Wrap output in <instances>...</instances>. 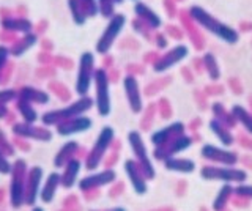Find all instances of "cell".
<instances>
[{
	"label": "cell",
	"instance_id": "1",
	"mask_svg": "<svg viewBox=\"0 0 252 211\" xmlns=\"http://www.w3.org/2000/svg\"><path fill=\"white\" fill-rule=\"evenodd\" d=\"M189 16L192 18L202 29L207 30L208 33L215 35L219 40H222L227 44H236L240 41V33L238 30H235L225 22L219 21L216 16H213L210 11H207L200 5H192L189 8Z\"/></svg>",
	"mask_w": 252,
	"mask_h": 211
},
{
	"label": "cell",
	"instance_id": "2",
	"mask_svg": "<svg viewBox=\"0 0 252 211\" xmlns=\"http://www.w3.org/2000/svg\"><path fill=\"white\" fill-rule=\"evenodd\" d=\"M94 101L87 95V96H81L74 103H71L66 107L62 109H54V111H47L41 115V121L44 126H57L59 123L66 121L71 119H76L79 115H84L85 112H89L90 109L93 107Z\"/></svg>",
	"mask_w": 252,
	"mask_h": 211
},
{
	"label": "cell",
	"instance_id": "3",
	"mask_svg": "<svg viewBox=\"0 0 252 211\" xmlns=\"http://www.w3.org/2000/svg\"><path fill=\"white\" fill-rule=\"evenodd\" d=\"M27 162L18 159L13 164L11 183H10V202L13 208H21L26 203V181H27Z\"/></svg>",
	"mask_w": 252,
	"mask_h": 211
},
{
	"label": "cell",
	"instance_id": "4",
	"mask_svg": "<svg viewBox=\"0 0 252 211\" xmlns=\"http://www.w3.org/2000/svg\"><path fill=\"white\" fill-rule=\"evenodd\" d=\"M126 26V16L123 13H115L112 18L109 19L107 26L102 30L101 36L98 38L96 46H94V51H96L99 56H104L110 49H112L114 43L117 41V38L120 36L123 32V29Z\"/></svg>",
	"mask_w": 252,
	"mask_h": 211
},
{
	"label": "cell",
	"instance_id": "5",
	"mask_svg": "<svg viewBox=\"0 0 252 211\" xmlns=\"http://www.w3.org/2000/svg\"><path fill=\"white\" fill-rule=\"evenodd\" d=\"M93 84H94V104H96V111L101 117H107L110 111H112V104H110V82L106 69L102 68L94 69Z\"/></svg>",
	"mask_w": 252,
	"mask_h": 211
},
{
	"label": "cell",
	"instance_id": "6",
	"mask_svg": "<svg viewBox=\"0 0 252 211\" xmlns=\"http://www.w3.org/2000/svg\"><path fill=\"white\" fill-rule=\"evenodd\" d=\"M114 136H115V132H114L112 126H102L96 140H94L93 148L90 150L89 156H87V159H85L87 170H94L99 167V164H101L102 158L106 156V151L109 150L110 144L114 142Z\"/></svg>",
	"mask_w": 252,
	"mask_h": 211
},
{
	"label": "cell",
	"instance_id": "7",
	"mask_svg": "<svg viewBox=\"0 0 252 211\" xmlns=\"http://www.w3.org/2000/svg\"><path fill=\"white\" fill-rule=\"evenodd\" d=\"M94 76V56L92 52L85 51L81 54L79 59V68L76 76V93L79 96H87V93L90 90V85L93 82Z\"/></svg>",
	"mask_w": 252,
	"mask_h": 211
},
{
	"label": "cell",
	"instance_id": "8",
	"mask_svg": "<svg viewBox=\"0 0 252 211\" xmlns=\"http://www.w3.org/2000/svg\"><path fill=\"white\" fill-rule=\"evenodd\" d=\"M200 175L205 180H218L224 183H243L246 181L248 174L243 169L227 167H216V166H205L200 170Z\"/></svg>",
	"mask_w": 252,
	"mask_h": 211
},
{
	"label": "cell",
	"instance_id": "9",
	"mask_svg": "<svg viewBox=\"0 0 252 211\" xmlns=\"http://www.w3.org/2000/svg\"><path fill=\"white\" fill-rule=\"evenodd\" d=\"M128 140H129V145H131V150L134 153V156L137 158V162L144 172V175H147V178H153L155 177V169H153V164L148 158V151H147V147L144 144V139L139 134L137 131H131L128 134Z\"/></svg>",
	"mask_w": 252,
	"mask_h": 211
},
{
	"label": "cell",
	"instance_id": "10",
	"mask_svg": "<svg viewBox=\"0 0 252 211\" xmlns=\"http://www.w3.org/2000/svg\"><path fill=\"white\" fill-rule=\"evenodd\" d=\"M189 56V48L186 44H177L173 46L170 51H167L164 56L155 63V73H165L170 68L178 65L180 61H183Z\"/></svg>",
	"mask_w": 252,
	"mask_h": 211
},
{
	"label": "cell",
	"instance_id": "11",
	"mask_svg": "<svg viewBox=\"0 0 252 211\" xmlns=\"http://www.w3.org/2000/svg\"><path fill=\"white\" fill-rule=\"evenodd\" d=\"M200 154L205 159L218 162V164H224V166H235V164L238 162V154L235 151L225 150V148H219L211 144H205L200 150Z\"/></svg>",
	"mask_w": 252,
	"mask_h": 211
},
{
	"label": "cell",
	"instance_id": "12",
	"mask_svg": "<svg viewBox=\"0 0 252 211\" xmlns=\"http://www.w3.org/2000/svg\"><path fill=\"white\" fill-rule=\"evenodd\" d=\"M13 134L18 137H24V139H33V140H41V142H49L52 139V132L47 128H39V126H33L30 123H14L13 124Z\"/></svg>",
	"mask_w": 252,
	"mask_h": 211
},
{
	"label": "cell",
	"instance_id": "13",
	"mask_svg": "<svg viewBox=\"0 0 252 211\" xmlns=\"http://www.w3.org/2000/svg\"><path fill=\"white\" fill-rule=\"evenodd\" d=\"M92 126H93L92 119H89V117H85V115H79V117H76V119L59 123L57 124V134L63 136V137H68V136H73V134H79V132L89 131Z\"/></svg>",
	"mask_w": 252,
	"mask_h": 211
},
{
	"label": "cell",
	"instance_id": "14",
	"mask_svg": "<svg viewBox=\"0 0 252 211\" xmlns=\"http://www.w3.org/2000/svg\"><path fill=\"white\" fill-rule=\"evenodd\" d=\"M43 180V169L39 166H35L29 170L27 181H26V205L33 207L39 194V186Z\"/></svg>",
	"mask_w": 252,
	"mask_h": 211
},
{
	"label": "cell",
	"instance_id": "15",
	"mask_svg": "<svg viewBox=\"0 0 252 211\" xmlns=\"http://www.w3.org/2000/svg\"><path fill=\"white\" fill-rule=\"evenodd\" d=\"M123 87L126 93V99H128L129 109L134 114L142 112L144 109V103H142V96H140V89H139V82L134 76H126L123 79Z\"/></svg>",
	"mask_w": 252,
	"mask_h": 211
},
{
	"label": "cell",
	"instance_id": "16",
	"mask_svg": "<svg viewBox=\"0 0 252 211\" xmlns=\"http://www.w3.org/2000/svg\"><path fill=\"white\" fill-rule=\"evenodd\" d=\"M185 134V124L180 123V121H175L169 124V126H165L159 131H156L152 134V142L156 145V147H164L167 145L169 142H172L173 139H177L180 136Z\"/></svg>",
	"mask_w": 252,
	"mask_h": 211
},
{
	"label": "cell",
	"instance_id": "17",
	"mask_svg": "<svg viewBox=\"0 0 252 211\" xmlns=\"http://www.w3.org/2000/svg\"><path fill=\"white\" fill-rule=\"evenodd\" d=\"M192 145V139L183 134V136H180L177 139H173L172 142H169L167 145H164V147H159V150H156L155 156H156V159H169L172 158L175 153H180V151H185L188 150L189 147Z\"/></svg>",
	"mask_w": 252,
	"mask_h": 211
},
{
	"label": "cell",
	"instance_id": "18",
	"mask_svg": "<svg viewBox=\"0 0 252 211\" xmlns=\"http://www.w3.org/2000/svg\"><path fill=\"white\" fill-rule=\"evenodd\" d=\"M117 178V174L114 170H102L99 174H94V175H90V177H85L82 178L81 181H79V187H81V191H90V189H96V187H101L104 184H109L115 181Z\"/></svg>",
	"mask_w": 252,
	"mask_h": 211
},
{
	"label": "cell",
	"instance_id": "19",
	"mask_svg": "<svg viewBox=\"0 0 252 211\" xmlns=\"http://www.w3.org/2000/svg\"><path fill=\"white\" fill-rule=\"evenodd\" d=\"M134 13H136V16L140 18V21H144L150 29L156 30V29H159L162 26L161 16L155 10L150 8L147 3L136 2V5H134Z\"/></svg>",
	"mask_w": 252,
	"mask_h": 211
},
{
	"label": "cell",
	"instance_id": "20",
	"mask_svg": "<svg viewBox=\"0 0 252 211\" xmlns=\"http://www.w3.org/2000/svg\"><path fill=\"white\" fill-rule=\"evenodd\" d=\"M125 170H126V174H128V177L131 180L134 191H136L139 195H142L147 191V183H145L144 177H142V175H144L142 169H139V166L134 161L128 159L125 162Z\"/></svg>",
	"mask_w": 252,
	"mask_h": 211
},
{
	"label": "cell",
	"instance_id": "21",
	"mask_svg": "<svg viewBox=\"0 0 252 211\" xmlns=\"http://www.w3.org/2000/svg\"><path fill=\"white\" fill-rule=\"evenodd\" d=\"M0 24L8 32H19L24 35L32 33V30H33V24L27 18H5Z\"/></svg>",
	"mask_w": 252,
	"mask_h": 211
},
{
	"label": "cell",
	"instance_id": "22",
	"mask_svg": "<svg viewBox=\"0 0 252 211\" xmlns=\"http://www.w3.org/2000/svg\"><path fill=\"white\" fill-rule=\"evenodd\" d=\"M60 183H62V175H59L57 172H52V174H49L41 192H39V197H41V200L44 203H51L54 200L55 192H57V187L60 186Z\"/></svg>",
	"mask_w": 252,
	"mask_h": 211
},
{
	"label": "cell",
	"instance_id": "23",
	"mask_svg": "<svg viewBox=\"0 0 252 211\" xmlns=\"http://www.w3.org/2000/svg\"><path fill=\"white\" fill-rule=\"evenodd\" d=\"M81 161L79 159H71L66 166H65V170H63L62 174V186L66 187V189H69V187H73L76 184V180H77V175L79 172H81Z\"/></svg>",
	"mask_w": 252,
	"mask_h": 211
},
{
	"label": "cell",
	"instance_id": "24",
	"mask_svg": "<svg viewBox=\"0 0 252 211\" xmlns=\"http://www.w3.org/2000/svg\"><path fill=\"white\" fill-rule=\"evenodd\" d=\"M77 142L76 140H69V142L66 144H63V147L59 150V153L55 154V158H54V166L55 167H63V166H66V164L71 161V159H74V154L77 151Z\"/></svg>",
	"mask_w": 252,
	"mask_h": 211
},
{
	"label": "cell",
	"instance_id": "25",
	"mask_svg": "<svg viewBox=\"0 0 252 211\" xmlns=\"http://www.w3.org/2000/svg\"><path fill=\"white\" fill-rule=\"evenodd\" d=\"M210 129L213 131V134L218 137V140L224 147H232L233 145V142H235L233 134L230 132V129H228V126H225L224 123H220L218 119H213L210 121Z\"/></svg>",
	"mask_w": 252,
	"mask_h": 211
},
{
	"label": "cell",
	"instance_id": "26",
	"mask_svg": "<svg viewBox=\"0 0 252 211\" xmlns=\"http://www.w3.org/2000/svg\"><path fill=\"white\" fill-rule=\"evenodd\" d=\"M19 98L29 101L32 104H47L51 99L46 91L35 87H22L19 90Z\"/></svg>",
	"mask_w": 252,
	"mask_h": 211
},
{
	"label": "cell",
	"instance_id": "27",
	"mask_svg": "<svg viewBox=\"0 0 252 211\" xmlns=\"http://www.w3.org/2000/svg\"><path fill=\"white\" fill-rule=\"evenodd\" d=\"M36 43H38V36L33 32L27 33V35H24L18 43H14V46H11L10 52H11L13 57H22L24 54H26L27 51H30Z\"/></svg>",
	"mask_w": 252,
	"mask_h": 211
},
{
	"label": "cell",
	"instance_id": "28",
	"mask_svg": "<svg viewBox=\"0 0 252 211\" xmlns=\"http://www.w3.org/2000/svg\"><path fill=\"white\" fill-rule=\"evenodd\" d=\"M165 169L173 172H181V174H192L195 170V162L186 158H169L164 161Z\"/></svg>",
	"mask_w": 252,
	"mask_h": 211
},
{
	"label": "cell",
	"instance_id": "29",
	"mask_svg": "<svg viewBox=\"0 0 252 211\" xmlns=\"http://www.w3.org/2000/svg\"><path fill=\"white\" fill-rule=\"evenodd\" d=\"M232 115H233V119L252 136V114L248 111V109H244L241 104H235L232 107Z\"/></svg>",
	"mask_w": 252,
	"mask_h": 211
},
{
	"label": "cell",
	"instance_id": "30",
	"mask_svg": "<svg viewBox=\"0 0 252 211\" xmlns=\"http://www.w3.org/2000/svg\"><path fill=\"white\" fill-rule=\"evenodd\" d=\"M68 8L71 13V18H73V22L76 26H84L89 16H87L85 8L82 6L81 0H68Z\"/></svg>",
	"mask_w": 252,
	"mask_h": 211
},
{
	"label": "cell",
	"instance_id": "31",
	"mask_svg": "<svg viewBox=\"0 0 252 211\" xmlns=\"http://www.w3.org/2000/svg\"><path fill=\"white\" fill-rule=\"evenodd\" d=\"M16 107H18V112L21 114V117L24 119V121L26 123H30L33 124L36 120H38V112L33 109V106H32V103H29V101L26 99H18V104H16Z\"/></svg>",
	"mask_w": 252,
	"mask_h": 211
},
{
	"label": "cell",
	"instance_id": "32",
	"mask_svg": "<svg viewBox=\"0 0 252 211\" xmlns=\"http://www.w3.org/2000/svg\"><path fill=\"white\" fill-rule=\"evenodd\" d=\"M203 65L207 68V73L210 76L211 81H218L220 77V69H219V65H218V60L215 57V54L211 52H207L203 56Z\"/></svg>",
	"mask_w": 252,
	"mask_h": 211
},
{
	"label": "cell",
	"instance_id": "33",
	"mask_svg": "<svg viewBox=\"0 0 252 211\" xmlns=\"http://www.w3.org/2000/svg\"><path fill=\"white\" fill-rule=\"evenodd\" d=\"M232 192H233V187L228 184V183L220 187L219 194L216 195L215 202H213V210H215V211H224V208L227 205L228 199H230Z\"/></svg>",
	"mask_w": 252,
	"mask_h": 211
},
{
	"label": "cell",
	"instance_id": "34",
	"mask_svg": "<svg viewBox=\"0 0 252 211\" xmlns=\"http://www.w3.org/2000/svg\"><path fill=\"white\" fill-rule=\"evenodd\" d=\"M98 5H99V14L102 18L110 19L115 14V5H117L115 0H98Z\"/></svg>",
	"mask_w": 252,
	"mask_h": 211
},
{
	"label": "cell",
	"instance_id": "35",
	"mask_svg": "<svg viewBox=\"0 0 252 211\" xmlns=\"http://www.w3.org/2000/svg\"><path fill=\"white\" fill-rule=\"evenodd\" d=\"M82 6L85 8V13L89 18H96L99 14V5L98 0H81Z\"/></svg>",
	"mask_w": 252,
	"mask_h": 211
},
{
	"label": "cell",
	"instance_id": "36",
	"mask_svg": "<svg viewBox=\"0 0 252 211\" xmlns=\"http://www.w3.org/2000/svg\"><path fill=\"white\" fill-rule=\"evenodd\" d=\"M19 96V93L16 90L6 89V90H0V106H6L8 103H11L13 99Z\"/></svg>",
	"mask_w": 252,
	"mask_h": 211
},
{
	"label": "cell",
	"instance_id": "37",
	"mask_svg": "<svg viewBox=\"0 0 252 211\" xmlns=\"http://www.w3.org/2000/svg\"><path fill=\"white\" fill-rule=\"evenodd\" d=\"M0 150H2L6 156H11L14 154V148L11 147V144L8 142L6 137H5V132L0 129Z\"/></svg>",
	"mask_w": 252,
	"mask_h": 211
},
{
	"label": "cell",
	"instance_id": "38",
	"mask_svg": "<svg viewBox=\"0 0 252 211\" xmlns=\"http://www.w3.org/2000/svg\"><path fill=\"white\" fill-rule=\"evenodd\" d=\"M11 170H13V166L10 164V161H8L6 154L0 150V174L8 175V174H11Z\"/></svg>",
	"mask_w": 252,
	"mask_h": 211
},
{
	"label": "cell",
	"instance_id": "39",
	"mask_svg": "<svg viewBox=\"0 0 252 211\" xmlns=\"http://www.w3.org/2000/svg\"><path fill=\"white\" fill-rule=\"evenodd\" d=\"M233 192H236V195H240V197H244V199H252V186H248V184H240L236 186Z\"/></svg>",
	"mask_w": 252,
	"mask_h": 211
},
{
	"label": "cell",
	"instance_id": "40",
	"mask_svg": "<svg viewBox=\"0 0 252 211\" xmlns=\"http://www.w3.org/2000/svg\"><path fill=\"white\" fill-rule=\"evenodd\" d=\"M10 56H11L10 49H8L6 46H0V73L3 71V68H5L8 57H10Z\"/></svg>",
	"mask_w": 252,
	"mask_h": 211
},
{
	"label": "cell",
	"instance_id": "41",
	"mask_svg": "<svg viewBox=\"0 0 252 211\" xmlns=\"http://www.w3.org/2000/svg\"><path fill=\"white\" fill-rule=\"evenodd\" d=\"M6 115H8V109H6V106H0V120L5 119Z\"/></svg>",
	"mask_w": 252,
	"mask_h": 211
},
{
	"label": "cell",
	"instance_id": "42",
	"mask_svg": "<svg viewBox=\"0 0 252 211\" xmlns=\"http://www.w3.org/2000/svg\"><path fill=\"white\" fill-rule=\"evenodd\" d=\"M32 211H44V210H43L41 207H35V208H33V210H32Z\"/></svg>",
	"mask_w": 252,
	"mask_h": 211
},
{
	"label": "cell",
	"instance_id": "43",
	"mask_svg": "<svg viewBox=\"0 0 252 211\" xmlns=\"http://www.w3.org/2000/svg\"><path fill=\"white\" fill-rule=\"evenodd\" d=\"M3 192H5V191L2 189V187H0V200H2V199H3Z\"/></svg>",
	"mask_w": 252,
	"mask_h": 211
}]
</instances>
